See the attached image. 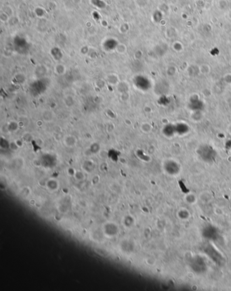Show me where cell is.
Returning <instances> with one entry per match:
<instances>
[{
	"instance_id": "cell-5",
	"label": "cell",
	"mask_w": 231,
	"mask_h": 291,
	"mask_svg": "<svg viewBox=\"0 0 231 291\" xmlns=\"http://www.w3.org/2000/svg\"><path fill=\"white\" fill-rule=\"evenodd\" d=\"M55 71L58 75H63L66 72V67L62 65H57L55 67Z\"/></svg>"
},
{
	"instance_id": "cell-4",
	"label": "cell",
	"mask_w": 231,
	"mask_h": 291,
	"mask_svg": "<svg viewBox=\"0 0 231 291\" xmlns=\"http://www.w3.org/2000/svg\"><path fill=\"white\" fill-rule=\"evenodd\" d=\"M46 186L48 187V189H50V191H55L57 189V188L58 187V183L56 180L55 179H49V180L47 181L46 183Z\"/></svg>"
},
{
	"instance_id": "cell-1",
	"label": "cell",
	"mask_w": 231,
	"mask_h": 291,
	"mask_svg": "<svg viewBox=\"0 0 231 291\" xmlns=\"http://www.w3.org/2000/svg\"><path fill=\"white\" fill-rule=\"evenodd\" d=\"M103 233L105 235L108 237H113L115 236H117L119 233V229L117 226L113 222H108L104 225L103 228Z\"/></svg>"
},
{
	"instance_id": "cell-7",
	"label": "cell",
	"mask_w": 231,
	"mask_h": 291,
	"mask_svg": "<svg viewBox=\"0 0 231 291\" xmlns=\"http://www.w3.org/2000/svg\"><path fill=\"white\" fill-rule=\"evenodd\" d=\"M116 50L119 54H124L126 52V46L123 44H118L116 46Z\"/></svg>"
},
{
	"instance_id": "cell-2",
	"label": "cell",
	"mask_w": 231,
	"mask_h": 291,
	"mask_svg": "<svg viewBox=\"0 0 231 291\" xmlns=\"http://www.w3.org/2000/svg\"><path fill=\"white\" fill-rule=\"evenodd\" d=\"M77 138L73 135H67L64 139V144L68 147H73L77 145Z\"/></svg>"
},
{
	"instance_id": "cell-3",
	"label": "cell",
	"mask_w": 231,
	"mask_h": 291,
	"mask_svg": "<svg viewBox=\"0 0 231 291\" xmlns=\"http://www.w3.org/2000/svg\"><path fill=\"white\" fill-rule=\"evenodd\" d=\"M55 115L52 111L47 109L44 110L42 113L43 120L45 122H52L54 119Z\"/></svg>"
},
{
	"instance_id": "cell-6",
	"label": "cell",
	"mask_w": 231,
	"mask_h": 291,
	"mask_svg": "<svg viewBox=\"0 0 231 291\" xmlns=\"http://www.w3.org/2000/svg\"><path fill=\"white\" fill-rule=\"evenodd\" d=\"M74 177L78 181H82L85 178V174L82 171H75Z\"/></svg>"
}]
</instances>
